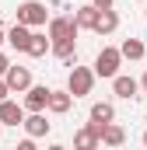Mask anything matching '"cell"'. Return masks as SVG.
Returning a JSON list of instances; mask_svg holds the SVG:
<instances>
[{"instance_id": "obj_1", "label": "cell", "mask_w": 147, "mask_h": 150, "mask_svg": "<svg viewBox=\"0 0 147 150\" xmlns=\"http://www.w3.org/2000/svg\"><path fill=\"white\" fill-rule=\"evenodd\" d=\"M18 21L28 25V28H42V25L49 21V11H46V4H39V0H25V4H18Z\"/></svg>"}, {"instance_id": "obj_2", "label": "cell", "mask_w": 147, "mask_h": 150, "mask_svg": "<svg viewBox=\"0 0 147 150\" xmlns=\"http://www.w3.org/2000/svg\"><path fill=\"white\" fill-rule=\"evenodd\" d=\"M119 63H123V49L105 45V49L95 56V74H98V77H116V74H119Z\"/></svg>"}, {"instance_id": "obj_3", "label": "cell", "mask_w": 147, "mask_h": 150, "mask_svg": "<svg viewBox=\"0 0 147 150\" xmlns=\"http://www.w3.org/2000/svg\"><path fill=\"white\" fill-rule=\"evenodd\" d=\"M95 70H88V67H74L70 70V80H67V91H70L74 98H84V94H91V84H95Z\"/></svg>"}, {"instance_id": "obj_4", "label": "cell", "mask_w": 147, "mask_h": 150, "mask_svg": "<svg viewBox=\"0 0 147 150\" xmlns=\"http://www.w3.org/2000/svg\"><path fill=\"white\" fill-rule=\"evenodd\" d=\"M77 32H81L77 18H49V38H53V42H60V38H77Z\"/></svg>"}, {"instance_id": "obj_5", "label": "cell", "mask_w": 147, "mask_h": 150, "mask_svg": "<svg viewBox=\"0 0 147 150\" xmlns=\"http://www.w3.org/2000/svg\"><path fill=\"white\" fill-rule=\"evenodd\" d=\"M49 94H53V91H49L46 84H32V87L25 91V108H28V112H46V108H49Z\"/></svg>"}, {"instance_id": "obj_6", "label": "cell", "mask_w": 147, "mask_h": 150, "mask_svg": "<svg viewBox=\"0 0 147 150\" xmlns=\"http://www.w3.org/2000/svg\"><path fill=\"white\" fill-rule=\"evenodd\" d=\"M25 105H18V101H11V98H4L0 101V122L4 126H25Z\"/></svg>"}, {"instance_id": "obj_7", "label": "cell", "mask_w": 147, "mask_h": 150, "mask_svg": "<svg viewBox=\"0 0 147 150\" xmlns=\"http://www.w3.org/2000/svg\"><path fill=\"white\" fill-rule=\"evenodd\" d=\"M4 80H7V84H11V91H18V94L32 87V74H28V67H11V70L4 74Z\"/></svg>"}, {"instance_id": "obj_8", "label": "cell", "mask_w": 147, "mask_h": 150, "mask_svg": "<svg viewBox=\"0 0 147 150\" xmlns=\"http://www.w3.org/2000/svg\"><path fill=\"white\" fill-rule=\"evenodd\" d=\"M7 42H11V49H18V52H28V42H32V28L28 25H14L11 32H7Z\"/></svg>"}, {"instance_id": "obj_9", "label": "cell", "mask_w": 147, "mask_h": 150, "mask_svg": "<svg viewBox=\"0 0 147 150\" xmlns=\"http://www.w3.org/2000/svg\"><path fill=\"white\" fill-rule=\"evenodd\" d=\"M116 28H119V14H116L112 7H105V11L98 14V21H95V28H91V32H95V35H112Z\"/></svg>"}, {"instance_id": "obj_10", "label": "cell", "mask_w": 147, "mask_h": 150, "mask_svg": "<svg viewBox=\"0 0 147 150\" xmlns=\"http://www.w3.org/2000/svg\"><path fill=\"white\" fill-rule=\"evenodd\" d=\"M112 87H116V94H119V98H126V101H130V98H137V91H140V80H133V77H112Z\"/></svg>"}, {"instance_id": "obj_11", "label": "cell", "mask_w": 147, "mask_h": 150, "mask_svg": "<svg viewBox=\"0 0 147 150\" xmlns=\"http://www.w3.org/2000/svg\"><path fill=\"white\" fill-rule=\"evenodd\" d=\"M70 105H74V94H70V91H53V94H49V112H53V115H67Z\"/></svg>"}, {"instance_id": "obj_12", "label": "cell", "mask_w": 147, "mask_h": 150, "mask_svg": "<svg viewBox=\"0 0 147 150\" xmlns=\"http://www.w3.org/2000/svg\"><path fill=\"white\" fill-rule=\"evenodd\" d=\"M25 133H28V136H46V133H49V122H46V115L42 112H32L28 115V119H25Z\"/></svg>"}, {"instance_id": "obj_13", "label": "cell", "mask_w": 147, "mask_h": 150, "mask_svg": "<svg viewBox=\"0 0 147 150\" xmlns=\"http://www.w3.org/2000/svg\"><path fill=\"white\" fill-rule=\"evenodd\" d=\"M98 14H102V7H95V4H84V7H77V25L81 28H95V21H98Z\"/></svg>"}, {"instance_id": "obj_14", "label": "cell", "mask_w": 147, "mask_h": 150, "mask_svg": "<svg viewBox=\"0 0 147 150\" xmlns=\"http://www.w3.org/2000/svg\"><path fill=\"white\" fill-rule=\"evenodd\" d=\"M49 49H53V38H46V35H39V32H32V42H28V56L42 59Z\"/></svg>"}, {"instance_id": "obj_15", "label": "cell", "mask_w": 147, "mask_h": 150, "mask_svg": "<svg viewBox=\"0 0 147 150\" xmlns=\"http://www.w3.org/2000/svg\"><path fill=\"white\" fill-rule=\"evenodd\" d=\"M102 143H105V147H123V143H126V133H123V126L109 122V126H105V133H102Z\"/></svg>"}, {"instance_id": "obj_16", "label": "cell", "mask_w": 147, "mask_h": 150, "mask_svg": "<svg viewBox=\"0 0 147 150\" xmlns=\"http://www.w3.org/2000/svg\"><path fill=\"white\" fill-rule=\"evenodd\" d=\"M119 49H123V59H144V56H147V49H144L140 38H126Z\"/></svg>"}, {"instance_id": "obj_17", "label": "cell", "mask_w": 147, "mask_h": 150, "mask_svg": "<svg viewBox=\"0 0 147 150\" xmlns=\"http://www.w3.org/2000/svg\"><path fill=\"white\" fill-rule=\"evenodd\" d=\"M91 119H95V122H105V126H109L112 119H116V108H112L109 101H95V105H91Z\"/></svg>"}, {"instance_id": "obj_18", "label": "cell", "mask_w": 147, "mask_h": 150, "mask_svg": "<svg viewBox=\"0 0 147 150\" xmlns=\"http://www.w3.org/2000/svg\"><path fill=\"white\" fill-rule=\"evenodd\" d=\"M53 56H60V59H74V56H77L74 38H60V42H53Z\"/></svg>"}, {"instance_id": "obj_19", "label": "cell", "mask_w": 147, "mask_h": 150, "mask_svg": "<svg viewBox=\"0 0 147 150\" xmlns=\"http://www.w3.org/2000/svg\"><path fill=\"white\" fill-rule=\"evenodd\" d=\"M7 70H11V59H7V56H4V52H0V77L7 74Z\"/></svg>"}, {"instance_id": "obj_20", "label": "cell", "mask_w": 147, "mask_h": 150, "mask_svg": "<svg viewBox=\"0 0 147 150\" xmlns=\"http://www.w3.org/2000/svg\"><path fill=\"white\" fill-rule=\"evenodd\" d=\"M7 94H11V84H7V80H0V101H4Z\"/></svg>"}, {"instance_id": "obj_21", "label": "cell", "mask_w": 147, "mask_h": 150, "mask_svg": "<svg viewBox=\"0 0 147 150\" xmlns=\"http://www.w3.org/2000/svg\"><path fill=\"white\" fill-rule=\"evenodd\" d=\"M91 4H95V7H102V11H105V7H112V4H116V0H91Z\"/></svg>"}, {"instance_id": "obj_22", "label": "cell", "mask_w": 147, "mask_h": 150, "mask_svg": "<svg viewBox=\"0 0 147 150\" xmlns=\"http://www.w3.org/2000/svg\"><path fill=\"white\" fill-rule=\"evenodd\" d=\"M4 42H7V32H4V28H0V45H4Z\"/></svg>"}, {"instance_id": "obj_23", "label": "cell", "mask_w": 147, "mask_h": 150, "mask_svg": "<svg viewBox=\"0 0 147 150\" xmlns=\"http://www.w3.org/2000/svg\"><path fill=\"white\" fill-rule=\"evenodd\" d=\"M140 87H144V91H147V74H144V77H140Z\"/></svg>"}, {"instance_id": "obj_24", "label": "cell", "mask_w": 147, "mask_h": 150, "mask_svg": "<svg viewBox=\"0 0 147 150\" xmlns=\"http://www.w3.org/2000/svg\"><path fill=\"white\" fill-rule=\"evenodd\" d=\"M144 147H147V133H144Z\"/></svg>"}, {"instance_id": "obj_25", "label": "cell", "mask_w": 147, "mask_h": 150, "mask_svg": "<svg viewBox=\"0 0 147 150\" xmlns=\"http://www.w3.org/2000/svg\"><path fill=\"white\" fill-rule=\"evenodd\" d=\"M0 133H4V122H0Z\"/></svg>"}, {"instance_id": "obj_26", "label": "cell", "mask_w": 147, "mask_h": 150, "mask_svg": "<svg viewBox=\"0 0 147 150\" xmlns=\"http://www.w3.org/2000/svg\"><path fill=\"white\" fill-rule=\"evenodd\" d=\"M144 4H147V0H144Z\"/></svg>"}]
</instances>
